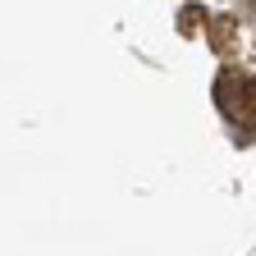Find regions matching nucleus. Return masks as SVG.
<instances>
[{"label":"nucleus","instance_id":"1","mask_svg":"<svg viewBox=\"0 0 256 256\" xmlns=\"http://www.w3.org/2000/svg\"><path fill=\"white\" fill-rule=\"evenodd\" d=\"M215 92H220V110L224 114H234L238 124H256V82L252 78H242V74H220Z\"/></svg>","mask_w":256,"mask_h":256},{"label":"nucleus","instance_id":"2","mask_svg":"<svg viewBox=\"0 0 256 256\" xmlns=\"http://www.w3.org/2000/svg\"><path fill=\"white\" fill-rule=\"evenodd\" d=\"M252 10H256V0H252Z\"/></svg>","mask_w":256,"mask_h":256}]
</instances>
